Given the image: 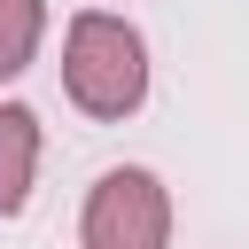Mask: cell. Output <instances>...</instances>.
<instances>
[{"instance_id":"obj_1","label":"cell","mask_w":249,"mask_h":249,"mask_svg":"<svg viewBox=\"0 0 249 249\" xmlns=\"http://www.w3.org/2000/svg\"><path fill=\"white\" fill-rule=\"evenodd\" d=\"M62 93H70L86 117H101V124L132 117V109L148 101V39H140L124 16H109V8L70 16V39H62Z\"/></svg>"},{"instance_id":"obj_2","label":"cell","mask_w":249,"mask_h":249,"mask_svg":"<svg viewBox=\"0 0 249 249\" xmlns=\"http://www.w3.org/2000/svg\"><path fill=\"white\" fill-rule=\"evenodd\" d=\"M78 249H171V195L156 171L117 163L93 179L86 218H78Z\"/></svg>"},{"instance_id":"obj_4","label":"cell","mask_w":249,"mask_h":249,"mask_svg":"<svg viewBox=\"0 0 249 249\" xmlns=\"http://www.w3.org/2000/svg\"><path fill=\"white\" fill-rule=\"evenodd\" d=\"M39 39H47V0H0V86L31 70Z\"/></svg>"},{"instance_id":"obj_3","label":"cell","mask_w":249,"mask_h":249,"mask_svg":"<svg viewBox=\"0 0 249 249\" xmlns=\"http://www.w3.org/2000/svg\"><path fill=\"white\" fill-rule=\"evenodd\" d=\"M31 179H39V117L23 101H0V218L31 202Z\"/></svg>"}]
</instances>
